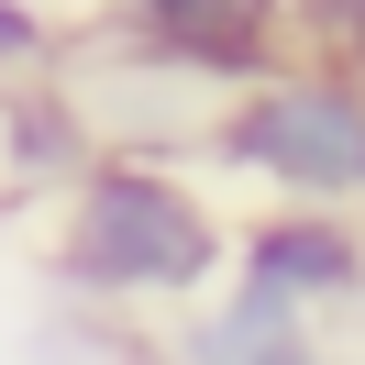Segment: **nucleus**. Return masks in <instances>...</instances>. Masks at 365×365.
Segmentation results:
<instances>
[{"label":"nucleus","instance_id":"obj_7","mask_svg":"<svg viewBox=\"0 0 365 365\" xmlns=\"http://www.w3.org/2000/svg\"><path fill=\"white\" fill-rule=\"evenodd\" d=\"M111 365H166V343H155V332H122V343H111Z\"/></svg>","mask_w":365,"mask_h":365},{"label":"nucleus","instance_id":"obj_5","mask_svg":"<svg viewBox=\"0 0 365 365\" xmlns=\"http://www.w3.org/2000/svg\"><path fill=\"white\" fill-rule=\"evenodd\" d=\"M67 56H78V23L56 0H0V89H45L67 78Z\"/></svg>","mask_w":365,"mask_h":365},{"label":"nucleus","instance_id":"obj_4","mask_svg":"<svg viewBox=\"0 0 365 365\" xmlns=\"http://www.w3.org/2000/svg\"><path fill=\"white\" fill-rule=\"evenodd\" d=\"M166 365H365L343 332H321V321H299V310H277V299H255V288H210L200 310H178L166 321Z\"/></svg>","mask_w":365,"mask_h":365},{"label":"nucleus","instance_id":"obj_2","mask_svg":"<svg viewBox=\"0 0 365 365\" xmlns=\"http://www.w3.org/2000/svg\"><path fill=\"white\" fill-rule=\"evenodd\" d=\"M188 166L232 210H343V222H365V78L277 56V67L222 89Z\"/></svg>","mask_w":365,"mask_h":365},{"label":"nucleus","instance_id":"obj_1","mask_svg":"<svg viewBox=\"0 0 365 365\" xmlns=\"http://www.w3.org/2000/svg\"><path fill=\"white\" fill-rule=\"evenodd\" d=\"M222 266H232V200L188 155L100 144L34 222V277L78 321H111V332H166L178 310L222 288Z\"/></svg>","mask_w":365,"mask_h":365},{"label":"nucleus","instance_id":"obj_8","mask_svg":"<svg viewBox=\"0 0 365 365\" xmlns=\"http://www.w3.org/2000/svg\"><path fill=\"white\" fill-rule=\"evenodd\" d=\"M155 11H166V0H100V23H133V34L155 23Z\"/></svg>","mask_w":365,"mask_h":365},{"label":"nucleus","instance_id":"obj_3","mask_svg":"<svg viewBox=\"0 0 365 365\" xmlns=\"http://www.w3.org/2000/svg\"><path fill=\"white\" fill-rule=\"evenodd\" d=\"M222 277L321 321V332H354L365 321V222H343V210H232Z\"/></svg>","mask_w":365,"mask_h":365},{"label":"nucleus","instance_id":"obj_6","mask_svg":"<svg viewBox=\"0 0 365 365\" xmlns=\"http://www.w3.org/2000/svg\"><path fill=\"white\" fill-rule=\"evenodd\" d=\"M288 56L365 78V0H288Z\"/></svg>","mask_w":365,"mask_h":365}]
</instances>
